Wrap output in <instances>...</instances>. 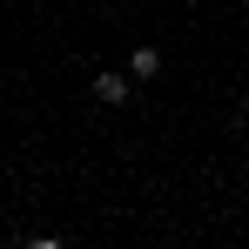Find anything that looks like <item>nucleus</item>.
I'll return each instance as SVG.
<instances>
[{
  "instance_id": "obj_1",
  "label": "nucleus",
  "mask_w": 249,
  "mask_h": 249,
  "mask_svg": "<svg viewBox=\"0 0 249 249\" xmlns=\"http://www.w3.org/2000/svg\"><path fill=\"white\" fill-rule=\"evenodd\" d=\"M128 88H135V74H128V68H101V74H94V101L122 108V101H128Z\"/></svg>"
},
{
  "instance_id": "obj_2",
  "label": "nucleus",
  "mask_w": 249,
  "mask_h": 249,
  "mask_svg": "<svg viewBox=\"0 0 249 249\" xmlns=\"http://www.w3.org/2000/svg\"><path fill=\"white\" fill-rule=\"evenodd\" d=\"M128 74H135V81H155V74H162V54H155V47H135V54H128Z\"/></svg>"
},
{
  "instance_id": "obj_3",
  "label": "nucleus",
  "mask_w": 249,
  "mask_h": 249,
  "mask_svg": "<svg viewBox=\"0 0 249 249\" xmlns=\"http://www.w3.org/2000/svg\"><path fill=\"white\" fill-rule=\"evenodd\" d=\"M20 249H68V243H61V236H27Z\"/></svg>"
}]
</instances>
